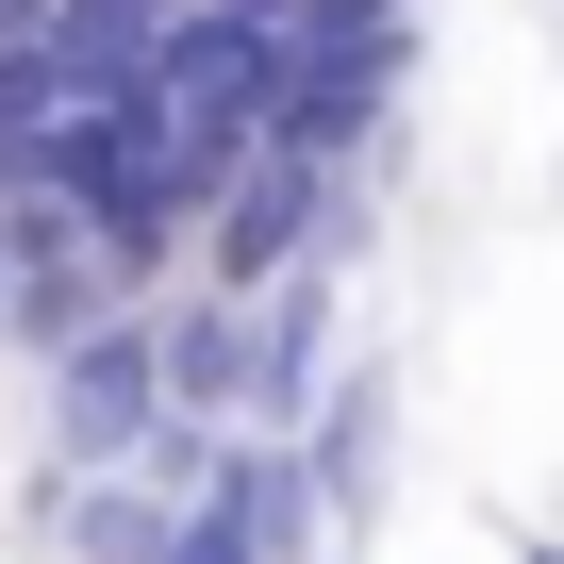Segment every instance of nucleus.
Masks as SVG:
<instances>
[{
  "label": "nucleus",
  "mask_w": 564,
  "mask_h": 564,
  "mask_svg": "<svg viewBox=\"0 0 564 564\" xmlns=\"http://www.w3.org/2000/svg\"><path fill=\"white\" fill-rule=\"evenodd\" d=\"M333 232H349V166H333V150H282V133H265V150L216 183V216H199V282L265 300V282H282V265H316Z\"/></svg>",
  "instance_id": "nucleus-1"
},
{
  "label": "nucleus",
  "mask_w": 564,
  "mask_h": 564,
  "mask_svg": "<svg viewBox=\"0 0 564 564\" xmlns=\"http://www.w3.org/2000/svg\"><path fill=\"white\" fill-rule=\"evenodd\" d=\"M150 432H166V316H100V333H67L51 349V448L67 465H150Z\"/></svg>",
  "instance_id": "nucleus-2"
},
{
  "label": "nucleus",
  "mask_w": 564,
  "mask_h": 564,
  "mask_svg": "<svg viewBox=\"0 0 564 564\" xmlns=\"http://www.w3.org/2000/svg\"><path fill=\"white\" fill-rule=\"evenodd\" d=\"M399 84H415V18H316L300 34V84H282V150L366 166L382 117H399Z\"/></svg>",
  "instance_id": "nucleus-3"
},
{
  "label": "nucleus",
  "mask_w": 564,
  "mask_h": 564,
  "mask_svg": "<svg viewBox=\"0 0 564 564\" xmlns=\"http://www.w3.org/2000/svg\"><path fill=\"white\" fill-rule=\"evenodd\" d=\"M249 399H265V316L232 300V282L166 300V415H216V432H249Z\"/></svg>",
  "instance_id": "nucleus-4"
},
{
  "label": "nucleus",
  "mask_w": 564,
  "mask_h": 564,
  "mask_svg": "<svg viewBox=\"0 0 564 564\" xmlns=\"http://www.w3.org/2000/svg\"><path fill=\"white\" fill-rule=\"evenodd\" d=\"M382 432H399V382H382V366H349V382L316 399V432H300V465H316V498H333V514H366V498H382Z\"/></svg>",
  "instance_id": "nucleus-5"
},
{
  "label": "nucleus",
  "mask_w": 564,
  "mask_h": 564,
  "mask_svg": "<svg viewBox=\"0 0 564 564\" xmlns=\"http://www.w3.org/2000/svg\"><path fill=\"white\" fill-rule=\"evenodd\" d=\"M0 300H18V249H0Z\"/></svg>",
  "instance_id": "nucleus-6"
},
{
  "label": "nucleus",
  "mask_w": 564,
  "mask_h": 564,
  "mask_svg": "<svg viewBox=\"0 0 564 564\" xmlns=\"http://www.w3.org/2000/svg\"><path fill=\"white\" fill-rule=\"evenodd\" d=\"M514 564H564V547H514Z\"/></svg>",
  "instance_id": "nucleus-7"
}]
</instances>
